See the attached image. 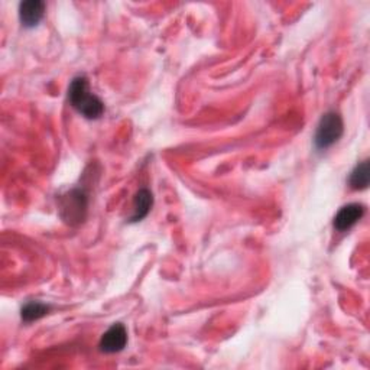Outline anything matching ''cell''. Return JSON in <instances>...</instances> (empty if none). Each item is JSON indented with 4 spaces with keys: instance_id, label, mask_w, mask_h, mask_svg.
<instances>
[{
    "instance_id": "cell-1",
    "label": "cell",
    "mask_w": 370,
    "mask_h": 370,
    "mask_svg": "<svg viewBox=\"0 0 370 370\" xmlns=\"http://www.w3.org/2000/svg\"><path fill=\"white\" fill-rule=\"evenodd\" d=\"M69 100L71 106L87 119H98L105 113L103 102L90 91L89 80L84 76H78L71 81Z\"/></svg>"
},
{
    "instance_id": "cell-2",
    "label": "cell",
    "mask_w": 370,
    "mask_h": 370,
    "mask_svg": "<svg viewBox=\"0 0 370 370\" xmlns=\"http://www.w3.org/2000/svg\"><path fill=\"white\" fill-rule=\"evenodd\" d=\"M344 125L342 116L337 112H327L319 121L315 132V146L317 149H327L343 136Z\"/></svg>"
},
{
    "instance_id": "cell-3",
    "label": "cell",
    "mask_w": 370,
    "mask_h": 370,
    "mask_svg": "<svg viewBox=\"0 0 370 370\" xmlns=\"http://www.w3.org/2000/svg\"><path fill=\"white\" fill-rule=\"evenodd\" d=\"M61 215L69 224H78L87 213V194L82 190H71L61 197Z\"/></svg>"
},
{
    "instance_id": "cell-4",
    "label": "cell",
    "mask_w": 370,
    "mask_h": 370,
    "mask_svg": "<svg viewBox=\"0 0 370 370\" xmlns=\"http://www.w3.org/2000/svg\"><path fill=\"white\" fill-rule=\"evenodd\" d=\"M127 344V331L123 324H113L100 339L98 347L105 353H117L122 351Z\"/></svg>"
},
{
    "instance_id": "cell-5",
    "label": "cell",
    "mask_w": 370,
    "mask_h": 370,
    "mask_svg": "<svg viewBox=\"0 0 370 370\" xmlns=\"http://www.w3.org/2000/svg\"><path fill=\"white\" fill-rule=\"evenodd\" d=\"M364 214V207L358 203H351L339 210L334 217V227L339 231H346L355 226Z\"/></svg>"
},
{
    "instance_id": "cell-6",
    "label": "cell",
    "mask_w": 370,
    "mask_h": 370,
    "mask_svg": "<svg viewBox=\"0 0 370 370\" xmlns=\"http://www.w3.org/2000/svg\"><path fill=\"white\" fill-rule=\"evenodd\" d=\"M45 13V3L41 0H28L19 6V18L24 26L33 28L39 25Z\"/></svg>"
},
{
    "instance_id": "cell-7",
    "label": "cell",
    "mask_w": 370,
    "mask_h": 370,
    "mask_svg": "<svg viewBox=\"0 0 370 370\" xmlns=\"http://www.w3.org/2000/svg\"><path fill=\"white\" fill-rule=\"evenodd\" d=\"M154 204V195L148 188H142L133 198V215L130 217L132 223L141 222L145 218Z\"/></svg>"
},
{
    "instance_id": "cell-8",
    "label": "cell",
    "mask_w": 370,
    "mask_h": 370,
    "mask_svg": "<svg viewBox=\"0 0 370 370\" xmlns=\"http://www.w3.org/2000/svg\"><path fill=\"white\" fill-rule=\"evenodd\" d=\"M369 178H370V174H369V162L367 161H363L362 164H359L355 170L351 171L350 174V187L353 190H364L367 188L369 185Z\"/></svg>"
},
{
    "instance_id": "cell-9",
    "label": "cell",
    "mask_w": 370,
    "mask_h": 370,
    "mask_svg": "<svg viewBox=\"0 0 370 370\" xmlns=\"http://www.w3.org/2000/svg\"><path fill=\"white\" fill-rule=\"evenodd\" d=\"M49 310H51V307L42 304V302H28L22 308V319L26 323L37 321V319L46 315Z\"/></svg>"
}]
</instances>
